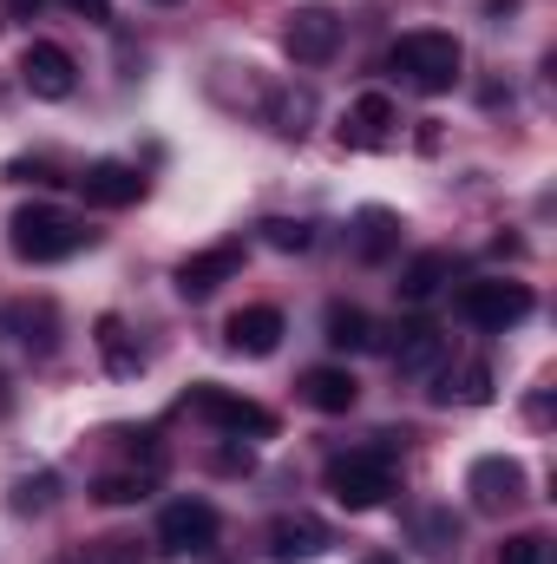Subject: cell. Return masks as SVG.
Listing matches in <instances>:
<instances>
[{"mask_svg": "<svg viewBox=\"0 0 557 564\" xmlns=\"http://www.w3.org/2000/svg\"><path fill=\"white\" fill-rule=\"evenodd\" d=\"M387 66H394L414 93L439 99V93H452V86H459L466 53H459V40H452V33H439V26H414V33H401V40H394Z\"/></svg>", "mask_w": 557, "mask_h": 564, "instance_id": "cell-2", "label": "cell"}, {"mask_svg": "<svg viewBox=\"0 0 557 564\" xmlns=\"http://www.w3.org/2000/svg\"><path fill=\"white\" fill-rule=\"evenodd\" d=\"M0 414H7V381H0Z\"/></svg>", "mask_w": 557, "mask_h": 564, "instance_id": "cell-34", "label": "cell"}, {"mask_svg": "<svg viewBox=\"0 0 557 564\" xmlns=\"http://www.w3.org/2000/svg\"><path fill=\"white\" fill-rule=\"evenodd\" d=\"M282 335H288V322H282L276 302H250V308H237V315H230V328H223V341H230L237 355H250V361L276 355Z\"/></svg>", "mask_w": 557, "mask_h": 564, "instance_id": "cell-12", "label": "cell"}, {"mask_svg": "<svg viewBox=\"0 0 557 564\" xmlns=\"http://www.w3.org/2000/svg\"><path fill=\"white\" fill-rule=\"evenodd\" d=\"M321 328H328V348H335V355H361V348H381V335H374L368 308H354V302H328Z\"/></svg>", "mask_w": 557, "mask_h": 564, "instance_id": "cell-19", "label": "cell"}, {"mask_svg": "<svg viewBox=\"0 0 557 564\" xmlns=\"http://www.w3.org/2000/svg\"><path fill=\"white\" fill-rule=\"evenodd\" d=\"M7 7H13V13H40L46 0H7Z\"/></svg>", "mask_w": 557, "mask_h": 564, "instance_id": "cell-32", "label": "cell"}, {"mask_svg": "<svg viewBox=\"0 0 557 564\" xmlns=\"http://www.w3.org/2000/svg\"><path fill=\"white\" fill-rule=\"evenodd\" d=\"M270 126H276L282 139H308V126H315V93H308V86L270 93Z\"/></svg>", "mask_w": 557, "mask_h": 564, "instance_id": "cell-21", "label": "cell"}, {"mask_svg": "<svg viewBox=\"0 0 557 564\" xmlns=\"http://www.w3.org/2000/svg\"><path fill=\"white\" fill-rule=\"evenodd\" d=\"M92 341H99V355H106V368H112V375H139V368H144V355L132 348V335H125V322H119V315H99Z\"/></svg>", "mask_w": 557, "mask_h": 564, "instance_id": "cell-22", "label": "cell"}, {"mask_svg": "<svg viewBox=\"0 0 557 564\" xmlns=\"http://www.w3.org/2000/svg\"><path fill=\"white\" fill-rule=\"evenodd\" d=\"M79 191H86V204H99V210H125V204L144 197V177H139V164H125V158H99V164L79 171Z\"/></svg>", "mask_w": 557, "mask_h": 564, "instance_id": "cell-14", "label": "cell"}, {"mask_svg": "<svg viewBox=\"0 0 557 564\" xmlns=\"http://www.w3.org/2000/svg\"><path fill=\"white\" fill-rule=\"evenodd\" d=\"M328 545H335V532L315 512H282V519H270V558L276 564H308V558H321Z\"/></svg>", "mask_w": 557, "mask_h": 564, "instance_id": "cell-11", "label": "cell"}, {"mask_svg": "<svg viewBox=\"0 0 557 564\" xmlns=\"http://www.w3.org/2000/svg\"><path fill=\"white\" fill-rule=\"evenodd\" d=\"M466 492H472V506H479V512H505V506H518V499H525V466H518V459H505V453H485V459H472Z\"/></svg>", "mask_w": 557, "mask_h": 564, "instance_id": "cell-10", "label": "cell"}, {"mask_svg": "<svg viewBox=\"0 0 557 564\" xmlns=\"http://www.w3.org/2000/svg\"><path fill=\"white\" fill-rule=\"evenodd\" d=\"M144 492H151V473H106V479L92 486L99 506H139Z\"/></svg>", "mask_w": 557, "mask_h": 564, "instance_id": "cell-24", "label": "cell"}, {"mask_svg": "<svg viewBox=\"0 0 557 564\" xmlns=\"http://www.w3.org/2000/svg\"><path fill=\"white\" fill-rule=\"evenodd\" d=\"M0 335L26 341L33 355H53L59 348V308L40 295V302H0Z\"/></svg>", "mask_w": 557, "mask_h": 564, "instance_id": "cell-15", "label": "cell"}, {"mask_svg": "<svg viewBox=\"0 0 557 564\" xmlns=\"http://www.w3.org/2000/svg\"><path fill=\"white\" fill-rule=\"evenodd\" d=\"M394 368H401V375H439V368H446V335H439L433 322L401 328V341H394Z\"/></svg>", "mask_w": 557, "mask_h": 564, "instance_id": "cell-18", "label": "cell"}, {"mask_svg": "<svg viewBox=\"0 0 557 564\" xmlns=\"http://www.w3.org/2000/svg\"><path fill=\"white\" fill-rule=\"evenodd\" d=\"M452 282V257L446 250H419V257H407V270H401V302H433L439 289Z\"/></svg>", "mask_w": 557, "mask_h": 564, "instance_id": "cell-20", "label": "cell"}, {"mask_svg": "<svg viewBox=\"0 0 557 564\" xmlns=\"http://www.w3.org/2000/svg\"><path fill=\"white\" fill-rule=\"evenodd\" d=\"M20 86H26L33 99L59 106V99H73V93H79V59H73L59 40H33V46L20 53Z\"/></svg>", "mask_w": 557, "mask_h": 564, "instance_id": "cell-5", "label": "cell"}, {"mask_svg": "<svg viewBox=\"0 0 557 564\" xmlns=\"http://www.w3.org/2000/svg\"><path fill=\"white\" fill-rule=\"evenodd\" d=\"M92 243V230L79 224V217H66L59 204H20L13 217H7V250L20 257V263H66V257H79Z\"/></svg>", "mask_w": 557, "mask_h": 564, "instance_id": "cell-1", "label": "cell"}, {"mask_svg": "<svg viewBox=\"0 0 557 564\" xmlns=\"http://www.w3.org/2000/svg\"><path fill=\"white\" fill-rule=\"evenodd\" d=\"M407 525H414L419 552H446V545H459V519H452V512H439V506H426V512H414Z\"/></svg>", "mask_w": 557, "mask_h": 564, "instance_id": "cell-23", "label": "cell"}, {"mask_svg": "<svg viewBox=\"0 0 557 564\" xmlns=\"http://www.w3.org/2000/svg\"><path fill=\"white\" fill-rule=\"evenodd\" d=\"M302 401L315 408V414H354V401H361V381L348 375V368H308L302 375Z\"/></svg>", "mask_w": 557, "mask_h": 564, "instance_id": "cell-16", "label": "cell"}, {"mask_svg": "<svg viewBox=\"0 0 557 564\" xmlns=\"http://www.w3.org/2000/svg\"><path fill=\"white\" fill-rule=\"evenodd\" d=\"M263 243H270V250H308V243H315V224H302V217H270V224H263Z\"/></svg>", "mask_w": 557, "mask_h": 564, "instance_id": "cell-27", "label": "cell"}, {"mask_svg": "<svg viewBox=\"0 0 557 564\" xmlns=\"http://www.w3.org/2000/svg\"><path fill=\"white\" fill-rule=\"evenodd\" d=\"M499 564H551V539L545 532H512L499 545Z\"/></svg>", "mask_w": 557, "mask_h": 564, "instance_id": "cell-26", "label": "cell"}, {"mask_svg": "<svg viewBox=\"0 0 557 564\" xmlns=\"http://www.w3.org/2000/svg\"><path fill=\"white\" fill-rule=\"evenodd\" d=\"M439 401H466V408H485V401H492V368H485V361H466V368H459V388H446Z\"/></svg>", "mask_w": 557, "mask_h": 564, "instance_id": "cell-25", "label": "cell"}, {"mask_svg": "<svg viewBox=\"0 0 557 564\" xmlns=\"http://www.w3.org/2000/svg\"><path fill=\"white\" fill-rule=\"evenodd\" d=\"M190 408H197L210 426L237 433V440H243V433H256V440H270V433H276V414H270V408H256V401H243V394H230V388H210V381H204V388H190Z\"/></svg>", "mask_w": 557, "mask_h": 564, "instance_id": "cell-8", "label": "cell"}, {"mask_svg": "<svg viewBox=\"0 0 557 564\" xmlns=\"http://www.w3.org/2000/svg\"><path fill=\"white\" fill-rule=\"evenodd\" d=\"M401 250V217L387 210V204H368L361 217H354V257L361 263H387Z\"/></svg>", "mask_w": 557, "mask_h": 564, "instance_id": "cell-17", "label": "cell"}, {"mask_svg": "<svg viewBox=\"0 0 557 564\" xmlns=\"http://www.w3.org/2000/svg\"><path fill=\"white\" fill-rule=\"evenodd\" d=\"M73 7H79L86 20H106V0H73Z\"/></svg>", "mask_w": 557, "mask_h": 564, "instance_id": "cell-31", "label": "cell"}, {"mask_svg": "<svg viewBox=\"0 0 557 564\" xmlns=\"http://www.w3.org/2000/svg\"><path fill=\"white\" fill-rule=\"evenodd\" d=\"M230 276H243V243L230 237V243H210V250H197V257H184L177 263V295L184 302H204V295H217Z\"/></svg>", "mask_w": 557, "mask_h": 564, "instance_id": "cell-9", "label": "cell"}, {"mask_svg": "<svg viewBox=\"0 0 557 564\" xmlns=\"http://www.w3.org/2000/svg\"><path fill=\"white\" fill-rule=\"evenodd\" d=\"M92 564H144V552L132 545V539H106V545L92 552Z\"/></svg>", "mask_w": 557, "mask_h": 564, "instance_id": "cell-29", "label": "cell"}, {"mask_svg": "<svg viewBox=\"0 0 557 564\" xmlns=\"http://www.w3.org/2000/svg\"><path fill=\"white\" fill-rule=\"evenodd\" d=\"M157 7H171V0H157Z\"/></svg>", "mask_w": 557, "mask_h": 564, "instance_id": "cell-35", "label": "cell"}, {"mask_svg": "<svg viewBox=\"0 0 557 564\" xmlns=\"http://www.w3.org/2000/svg\"><path fill=\"white\" fill-rule=\"evenodd\" d=\"M282 46L295 66H328L335 46H341V13L335 7H295L288 26H282Z\"/></svg>", "mask_w": 557, "mask_h": 564, "instance_id": "cell-6", "label": "cell"}, {"mask_svg": "<svg viewBox=\"0 0 557 564\" xmlns=\"http://www.w3.org/2000/svg\"><path fill=\"white\" fill-rule=\"evenodd\" d=\"M452 308H459V322H472V328H485V335H505V328H518L538 302H532L525 282L485 276V282H466V289L452 295Z\"/></svg>", "mask_w": 557, "mask_h": 564, "instance_id": "cell-4", "label": "cell"}, {"mask_svg": "<svg viewBox=\"0 0 557 564\" xmlns=\"http://www.w3.org/2000/svg\"><path fill=\"white\" fill-rule=\"evenodd\" d=\"M217 466H223V473H250V446H230V453H217Z\"/></svg>", "mask_w": 557, "mask_h": 564, "instance_id": "cell-30", "label": "cell"}, {"mask_svg": "<svg viewBox=\"0 0 557 564\" xmlns=\"http://www.w3.org/2000/svg\"><path fill=\"white\" fill-rule=\"evenodd\" d=\"M321 479H328L335 506H348V512H374V506L394 499V446H354V453H335Z\"/></svg>", "mask_w": 557, "mask_h": 564, "instance_id": "cell-3", "label": "cell"}, {"mask_svg": "<svg viewBox=\"0 0 557 564\" xmlns=\"http://www.w3.org/2000/svg\"><path fill=\"white\" fill-rule=\"evenodd\" d=\"M53 492H59V479H53V473H33V479L13 486V512H46Z\"/></svg>", "mask_w": 557, "mask_h": 564, "instance_id": "cell-28", "label": "cell"}, {"mask_svg": "<svg viewBox=\"0 0 557 564\" xmlns=\"http://www.w3.org/2000/svg\"><path fill=\"white\" fill-rule=\"evenodd\" d=\"M394 126H401V106H394L387 93H361V99L348 106V119H341V144L381 151V144H394Z\"/></svg>", "mask_w": 557, "mask_h": 564, "instance_id": "cell-13", "label": "cell"}, {"mask_svg": "<svg viewBox=\"0 0 557 564\" xmlns=\"http://www.w3.org/2000/svg\"><path fill=\"white\" fill-rule=\"evenodd\" d=\"M217 539H223V519L210 499H171L157 512V545H171V552H210Z\"/></svg>", "mask_w": 557, "mask_h": 564, "instance_id": "cell-7", "label": "cell"}, {"mask_svg": "<svg viewBox=\"0 0 557 564\" xmlns=\"http://www.w3.org/2000/svg\"><path fill=\"white\" fill-rule=\"evenodd\" d=\"M361 564H401V558H387V552H374V558H361Z\"/></svg>", "mask_w": 557, "mask_h": 564, "instance_id": "cell-33", "label": "cell"}]
</instances>
